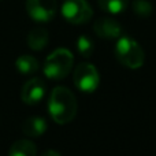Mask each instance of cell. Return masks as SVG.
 <instances>
[{
    "label": "cell",
    "mask_w": 156,
    "mask_h": 156,
    "mask_svg": "<svg viewBox=\"0 0 156 156\" xmlns=\"http://www.w3.org/2000/svg\"><path fill=\"white\" fill-rule=\"evenodd\" d=\"M115 56L123 66L129 69H140L144 65L145 54L141 45L132 37L121 36L115 45Z\"/></svg>",
    "instance_id": "3"
},
{
    "label": "cell",
    "mask_w": 156,
    "mask_h": 156,
    "mask_svg": "<svg viewBox=\"0 0 156 156\" xmlns=\"http://www.w3.org/2000/svg\"><path fill=\"white\" fill-rule=\"evenodd\" d=\"M56 0H26V11L36 22H49L56 14Z\"/></svg>",
    "instance_id": "6"
},
{
    "label": "cell",
    "mask_w": 156,
    "mask_h": 156,
    "mask_svg": "<svg viewBox=\"0 0 156 156\" xmlns=\"http://www.w3.org/2000/svg\"><path fill=\"white\" fill-rule=\"evenodd\" d=\"M41 156H62L58 151H54V149H48V151H45Z\"/></svg>",
    "instance_id": "16"
},
{
    "label": "cell",
    "mask_w": 156,
    "mask_h": 156,
    "mask_svg": "<svg viewBox=\"0 0 156 156\" xmlns=\"http://www.w3.org/2000/svg\"><path fill=\"white\" fill-rule=\"evenodd\" d=\"M73 65V54L66 48H58L47 56L43 70L49 80H63L71 71Z\"/></svg>",
    "instance_id": "2"
},
{
    "label": "cell",
    "mask_w": 156,
    "mask_h": 156,
    "mask_svg": "<svg viewBox=\"0 0 156 156\" xmlns=\"http://www.w3.org/2000/svg\"><path fill=\"white\" fill-rule=\"evenodd\" d=\"M93 30L104 40H114L122 36V26L112 18H100L94 22Z\"/></svg>",
    "instance_id": "8"
},
{
    "label": "cell",
    "mask_w": 156,
    "mask_h": 156,
    "mask_svg": "<svg viewBox=\"0 0 156 156\" xmlns=\"http://www.w3.org/2000/svg\"><path fill=\"white\" fill-rule=\"evenodd\" d=\"M97 3L104 12L112 14V15L123 12L129 7V0H97Z\"/></svg>",
    "instance_id": "13"
},
{
    "label": "cell",
    "mask_w": 156,
    "mask_h": 156,
    "mask_svg": "<svg viewBox=\"0 0 156 156\" xmlns=\"http://www.w3.org/2000/svg\"><path fill=\"white\" fill-rule=\"evenodd\" d=\"M47 121L41 116H30L22 125V132L27 137H40L47 132Z\"/></svg>",
    "instance_id": "9"
},
{
    "label": "cell",
    "mask_w": 156,
    "mask_h": 156,
    "mask_svg": "<svg viewBox=\"0 0 156 156\" xmlns=\"http://www.w3.org/2000/svg\"><path fill=\"white\" fill-rule=\"evenodd\" d=\"M47 86L41 78H30L25 85L22 86L21 90V99L25 104L27 105H34L40 103L45 96Z\"/></svg>",
    "instance_id": "7"
},
{
    "label": "cell",
    "mask_w": 156,
    "mask_h": 156,
    "mask_svg": "<svg viewBox=\"0 0 156 156\" xmlns=\"http://www.w3.org/2000/svg\"><path fill=\"white\" fill-rule=\"evenodd\" d=\"M78 110L77 99L70 89L56 86L52 89L48 99V111L56 123L66 125L74 119Z\"/></svg>",
    "instance_id": "1"
},
{
    "label": "cell",
    "mask_w": 156,
    "mask_h": 156,
    "mask_svg": "<svg viewBox=\"0 0 156 156\" xmlns=\"http://www.w3.org/2000/svg\"><path fill=\"white\" fill-rule=\"evenodd\" d=\"M74 85L83 93H92L97 89L100 83V76L97 69L92 63L82 62L74 70Z\"/></svg>",
    "instance_id": "4"
},
{
    "label": "cell",
    "mask_w": 156,
    "mask_h": 156,
    "mask_svg": "<svg viewBox=\"0 0 156 156\" xmlns=\"http://www.w3.org/2000/svg\"><path fill=\"white\" fill-rule=\"evenodd\" d=\"M62 15L70 23L82 25L92 18L93 10L86 0H66L62 5Z\"/></svg>",
    "instance_id": "5"
},
{
    "label": "cell",
    "mask_w": 156,
    "mask_h": 156,
    "mask_svg": "<svg viewBox=\"0 0 156 156\" xmlns=\"http://www.w3.org/2000/svg\"><path fill=\"white\" fill-rule=\"evenodd\" d=\"M37 155V149L33 141L27 140V138H21L16 140L15 143L11 145L8 156H36Z\"/></svg>",
    "instance_id": "11"
},
{
    "label": "cell",
    "mask_w": 156,
    "mask_h": 156,
    "mask_svg": "<svg viewBox=\"0 0 156 156\" xmlns=\"http://www.w3.org/2000/svg\"><path fill=\"white\" fill-rule=\"evenodd\" d=\"M15 67L23 76H29L38 70V62L36 58L30 56V55H21L19 58H16L15 60Z\"/></svg>",
    "instance_id": "12"
},
{
    "label": "cell",
    "mask_w": 156,
    "mask_h": 156,
    "mask_svg": "<svg viewBox=\"0 0 156 156\" xmlns=\"http://www.w3.org/2000/svg\"><path fill=\"white\" fill-rule=\"evenodd\" d=\"M133 11L140 18H147L152 14V5L148 0H134L133 2Z\"/></svg>",
    "instance_id": "15"
},
{
    "label": "cell",
    "mask_w": 156,
    "mask_h": 156,
    "mask_svg": "<svg viewBox=\"0 0 156 156\" xmlns=\"http://www.w3.org/2000/svg\"><path fill=\"white\" fill-rule=\"evenodd\" d=\"M76 47H77L78 52H80L83 58H90L92 54H93V49H94V44H93V41H92V38L88 37V36H83V34L77 38Z\"/></svg>",
    "instance_id": "14"
},
{
    "label": "cell",
    "mask_w": 156,
    "mask_h": 156,
    "mask_svg": "<svg viewBox=\"0 0 156 156\" xmlns=\"http://www.w3.org/2000/svg\"><path fill=\"white\" fill-rule=\"evenodd\" d=\"M49 40L48 30L44 27H34L27 34V45L33 51H41L47 47Z\"/></svg>",
    "instance_id": "10"
}]
</instances>
